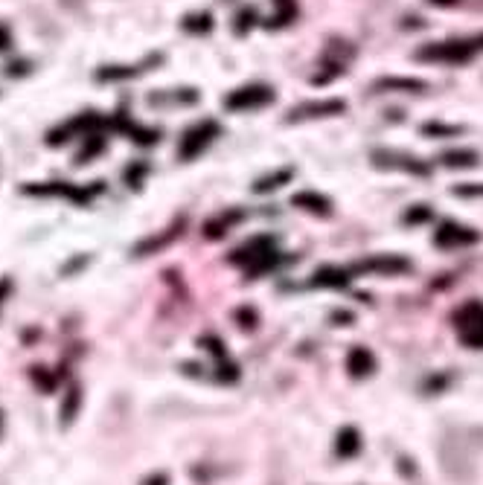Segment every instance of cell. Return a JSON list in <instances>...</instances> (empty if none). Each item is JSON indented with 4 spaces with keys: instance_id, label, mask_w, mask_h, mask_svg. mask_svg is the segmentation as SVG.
Wrapping results in <instances>:
<instances>
[{
    "instance_id": "13",
    "label": "cell",
    "mask_w": 483,
    "mask_h": 485,
    "mask_svg": "<svg viewBox=\"0 0 483 485\" xmlns=\"http://www.w3.org/2000/svg\"><path fill=\"white\" fill-rule=\"evenodd\" d=\"M352 279V270L347 268H335V265H326V268H320L315 270V277H312V285L315 288H347Z\"/></svg>"
},
{
    "instance_id": "2",
    "label": "cell",
    "mask_w": 483,
    "mask_h": 485,
    "mask_svg": "<svg viewBox=\"0 0 483 485\" xmlns=\"http://www.w3.org/2000/svg\"><path fill=\"white\" fill-rule=\"evenodd\" d=\"M219 134H221V128H219L216 120H204L198 125H192L189 131L181 137V142H178V160H184V163L196 160Z\"/></svg>"
},
{
    "instance_id": "22",
    "label": "cell",
    "mask_w": 483,
    "mask_h": 485,
    "mask_svg": "<svg viewBox=\"0 0 483 485\" xmlns=\"http://www.w3.org/2000/svg\"><path fill=\"white\" fill-rule=\"evenodd\" d=\"M452 195L457 198H483V183H460L452 189Z\"/></svg>"
},
{
    "instance_id": "12",
    "label": "cell",
    "mask_w": 483,
    "mask_h": 485,
    "mask_svg": "<svg viewBox=\"0 0 483 485\" xmlns=\"http://www.w3.org/2000/svg\"><path fill=\"white\" fill-rule=\"evenodd\" d=\"M335 454L341 457V459H352V457L361 454V433H358V427L347 425V427L338 430V436H335Z\"/></svg>"
},
{
    "instance_id": "24",
    "label": "cell",
    "mask_w": 483,
    "mask_h": 485,
    "mask_svg": "<svg viewBox=\"0 0 483 485\" xmlns=\"http://www.w3.org/2000/svg\"><path fill=\"white\" fill-rule=\"evenodd\" d=\"M431 206H413V209H408L405 213V224H422V221H431Z\"/></svg>"
},
{
    "instance_id": "14",
    "label": "cell",
    "mask_w": 483,
    "mask_h": 485,
    "mask_svg": "<svg viewBox=\"0 0 483 485\" xmlns=\"http://www.w3.org/2000/svg\"><path fill=\"white\" fill-rule=\"evenodd\" d=\"M242 218H245V213H242V209H228V213H221V215H216V218L207 221L204 236H207V238H221L228 230H233Z\"/></svg>"
},
{
    "instance_id": "34",
    "label": "cell",
    "mask_w": 483,
    "mask_h": 485,
    "mask_svg": "<svg viewBox=\"0 0 483 485\" xmlns=\"http://www.w3.org/2000/svg\"><path fill=\"white\" fill-rule=\"evenodd\" d=\"M475 44H477V47H483V35H480V38H477V41H475Z\"/></svg>"
},
{
    "instance_id": "9",
    "label": "cell",
    "mask_w": 483,
    "mask_h": 485,
    "mask_svg": "<svg viewBox=\"0 0 483 485\" xmlns=\"http://www.w3.org/2000/svg\"><path fill=\"white\" fill-rule=\"evenodd\" d=\"M422 61H452V64H457V61H466L472 56V47L469 44H431V47H425V50H420L416 53Z\"/></svg>"
},
{
    "instance_id": "21",
    "label": "cell",
    "mask_w": 483,
    "mask_h": 485,
    "mask_svg": "<svg viewBox=\"0 0 483 485\" xmlns=\"http://www.w3.org/2000/svg\"><path fill=\"white\" fill-rule=\"evenodd\" d=\"M32 381H35L44 393H53V390H56V378H53L44 366H35V369H32Z\"/></svg>"
},
{
    "instance_id": "16",
    "label": "cell",
    "mask_w": 483,
    "mask_h": 485,
    "mask_svg": "<svg viewBox=\"0 0 483 485\" xmlns=\"http://www.w3.org/2000/svg\"><path fill=\"white\" fill-rule=\"evenodd\" d=\"M79 404H82V386L79 384H70V390L64 393V398H61V410H58V422L68 427L73 418H76V413H79Z\"/></svg>"
},
{
    "instance_id": "32",
    "label": "cell",
    "mask_w": 483,
    "mask_h": 485,
    "mask_svg": "<svg viewBox=\"0 0 483 485\" xmlns=\"http://www.w3.org/2000/svg\"><path fill=\"white\" fill-rule=\"evenodd\" d=\"M332 320H335V322H352V314H349V311H335Z\"/></svg>"
},
{
    "instance_id": "33",
    "label": "cell",
    "mask_w": 483,
    "mask_h": 485,
    "mask_svg": "<svg viewBox=\"0 0 483 485\" xmlns=\"http://www.w3.org/2000/svg\"><path fill=\"white\" fill-rule=\"evenodd\" d=\"M6 47H9V32L0 26V50H6Z\"/></svg>"
},
{
    "instance_id": "11",
    "label": "cell",
    "mask_w": 483,
    "mask_h": 485,
    "mask_svg": "<svg viewBox=\"0 0 483 485\" xmlns=\"http://www.w3.org/2000/svg\"><path fill=\"white\" fill-rule=\"evenodd\" d=\"M292 206L303 209V213H309V215H324V218L332 213V201L315 189H303L297 195H292Z\"/></svg>"
},
{
    "instance_id": "1",
    "label": "cell",
    "mask_w": 483,
    "mask_h": 485,
    "mask_svg": "<svg viewBox=\"0 0 483 485\" xmlns=\"http://www.w3.org/2000/svg\"><path fill=\"white\" fill-rule=\"evenodd\" d=\"M454 329L463 346L483 349V302L469 299L454 311Z\"/></svg>"
},
{
    "instance_id": "10",
    "label": "cell",
    "mask_w": 483,
    "mask_h": 485,
    "mask_svg": "<svg viewBox=\"0 0 483 485\" xmlns=\"http://www.w3.org/2000/svg\"><path fill=\"white\" fill-rule=\"evenodd\" d=\"M274 250V238H268V236H260V238H251L245 247H239L233 256H230V262L233 265H245V268H253L260 258L265 256V253H271Z\"/></svg>"
},
{
    "instance_id": "8",
    "label": "cell",
    "mask_w": 483,
    "mask_h": 485,
    "mask_svg": "<svg viewBox=\"0 0 483 485\" xmlns=\"http://www.w3.org/2000/svg\"><path fill=\"white\" fill-rule=\"evenodd\" d=\"M347 372L352 381H364L376 372V354L367 346H352L347 352Z\"/></svg>"
},
{
    "instance_id": "15",
    "label": "cell",
    "mask_w": 483,
    "mask_h": 485,
    "mask_svg": "<svg viewBox=\"0 0 483 485\" xmlns=\"http://www.w3.org/2000/svg\"><path fill=\"white\" fill-rule=\"evenodd\" d=\"M477 151H472V149H452V151H443L440 154V163L445 166V169H472V166H477Z\"/></svg>"
},
{
    "instance_id": "6",
    "label": "cell",
    "mask_w": 483,
    "mask_h": 485,
    "mask_svg": "<svg viewBox=\"0 0 483 485\" xmlns=\"http://www.w3.org/2000/svg\"><path fill=\"white\" fill-rule=\"evenodd\" d=\"M373 163L379 169H396V172H405V174H431V166H425L422 160H416L411 154H399V151H373Z\"/></svg>"
},
{
    "instance_id": "5",
    "label": "cell",
    "mask_w": 483,
    "mask_h": 485,
    "mask_svg": "<svg viewBox=\"0 0 483 485\" xmlns=\"http://www.w3.org/2000/svg\"><path fill=\"white\" fill-rule=\"evenodd\" d=\"M477 241H480V233L457 221H443L437 233H434V245L437 247H469V245H477Z\"/></svg>"
},
{
    "instance_id": "17",
    "label": "cell",
    "mask_w": 483,
    "mask_h": 485,
    "mask_svg": "<svg viewBox=\"0 0 483 485\" xmlns=\"http://www.w3.org/2000/svg\"><path fill=\"white\" fill-rule=\"evenodd\" d=\"M294 177V169H277L274 174H268V177H262V181H256V186H253V192L256 195H265V192H274V189H280V186H285L288 181Z\"/></svg>"
},
{
    "instance_id": "28",
    "label": "cell",
    "mask_w": 483,
    "mask_h": 485,
    "mask_svg": "<svg viewBox=\"0 0 483 485\" xmlns=\"http://www.w3.org/2000/svg\"><path fill=\"white\" fill-rule=\"evenodd\" d=\"M422 131L425 134H437V137H443V134H448V137H454L460 128H448V125H437V122H428V125H422Z\"/></svg>"
},
{
    "instance_id": "29",
    "label": "cell",
    "mask_w": 483,
    "mask_h": 485,
    "mask_svg": "<svg viewBox=\"0 0 483 485\" xmlns=\"http://www.w3.org/2000/svg\"><path fill=\"white\" fill-rule=\"evenodd\" d=\"M128 76H134V70H128V67H114V70L100 73V79H128Z\"/></svg>"
},
{
    "instance_id": "26",
    "label": "cell",
    "mask_w": 483,
    "mask_h": 485,
    "mask_svg": "<svg viewBox=\"0 0 483 485\" xmlns=\"http://www.w3.org/2000/svg\"><path fill=\"white\" fill-rule=\"evenodd\" d=\"M100 151H102V137H88V149L79 151L76 163H85V160H90L93 154H100Z\"/></svg>"
},
{
    "instance_id": "30",
    "label": "cell",
    "mask_w": 483,
    "mask_h": 485,
    "mask_svg": "<svg viewBox=\"0 0 483 485\" xmlns=\"http://www.w3.org/2000/svg\"><path fill=\"white\" fill-rule=\"evenodd\" d=\"M143 485H169V474L157 471V474H152V477H146V479H143Z\"/></svg>"
},
{
    "instance_id": "31",
    "label": "cell",
    "mask_w": 483,
    "mask_h": 485,
    "mask_svg": "<svg viewBox=\"0 0 483 485\" xmlns=\"http://www.w3.org/2000/svg\"><path fill=\"white\" fill-rule=\"evenodd\" d=\"M9 290H12V282L3 277V279H0V305H3V299L9 297Z\"/></svg>"
},
{
    "instance_id": "3",
    "label": "cell",
    "mask_w": 483,
    "mask_h": 485,
    "mask_svg": "<svg viewBox=\"0 0 483 485\" xmlns=\"http://www.w3.org/2000/svg\"><path fill=\"white\" fill-rule=\"evenodd\" d=\"M411 262L405 256H384V253H376V256H367L361 262H356L349 270L352 273H379V277H399V273H411Z\"/></svg>"
},
{
    "instance_id": "4",
    "label": "cell",
    "mask_w": 483,
    "mask_h": 485,
    "mask_svg": "<svg viewBox=\"0 0 483 485\" xmlns=\"http://www.w3.org/2000/svg\"><path fill=\"white\" fill-rule=\"evenodd\" d=\"M268 102H274V88H265V85L239 88L221 99V105L228 110H253V108H262Z\"/></svg>"
},
{
    "instance_id": "20",
    "label": "cell",
    "mask_w": 483,
    "mask_h": 485,
    "mask_svg": "<svg viewBox=\"0 0 483 485\" xmlns=\"http://www.w3.org/2000/svg\"><path fill=\"white\" fill-rule=\"evenodd\" d=\"M184 24H187L189 32H210V29H213V18H210L207 12H204V15H189Z\"/></svg>"
},
{
    "instance_id": "23",
    "label": "cell",
    "mask_w": 483,
    "mask_h": 485,
    "mask_svg": "<svg viewBox=\"0 0 483 485\" xmlns=\"http://www.w3.org/2000/svg\"><path fill=\"white\" fill-rule=\"evenodd\" d=\"M219 381H224V384H233V381H239V366L236 363H230V361H219V375H216Z\"/></svg>"
},
{
    "instance_id": "19",
    "label": "cell",
    "mask_w": 483,
    "mask_h": 485,
    "mask_svg": "<svg viewBox=\"0 0 483 485\" xmlns=\"http://www.w3.org/2000/svg\"><path fill=\"white\" fill-rule=\"evenodd\" d=\"M198 346L210 352L216 361H228V346L221 343V337H216V334H204L201 340H198Z\"/></svg>"
},
{
    "instance_id": "25",
    "label": "cell",
    "mask_w": 483,
    "mask_h": 485,
    "mask_svg": "<svg viewBox=\"0 0 483 485\" xmlns=\"http://www.w3.org/2000/svg\"><path fill=\"white\" fill-rule=\"evenodd\" d=\"M256 311L253 309H248V305H242V309H236V322L242 329H256Z\"/></svg>"
},
{
    "instance_id": "27",
    "label": "cell",
    "mask_w": 483,
    "mask_h": 485,
    "mask_svg": "<svg viewBox=\"0 0 483 485\" xmlns=\"http://www.w3.org/2000/svg\"><path fill=\"white\" fill-rule=\"evenodd\" d=\"M149 172V166L146 163H137V166H132V169H125V183L128 186H140V181H143V174H146Z\"/></svg>"
},
{
    "instance_id": "18",
    "label": "cell",
    "mask_w": 483,
    "mask_h": 485,
    "mask_svg": "<svg viewBox=\"0 0 483 485\" xmlns=\"http://www.w3.org/2000/svg\"><path fill=\"white\" fill-rule=\"evenodd\" d=\"M379 90H405V93H413V90H425V82L420 79H381L376 82Z\"/></svg>"
},
{
    "instance_id": "7",
    "label": "cell",
    "mask_w": 483,
    "mask_h": 485,
    "mask_svg": "<svg viewBox=\"0 0 483 485\" xmlns=\"http://www.w3.org/2000/svg\"><path fill=\"white\" fill-rule=\"evenodd\" d=\"M341 99H324V102H303L297 108L288 110V120H320V117H338L344 114Z\"/></svg>"
}]
</instances>
